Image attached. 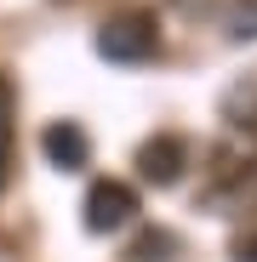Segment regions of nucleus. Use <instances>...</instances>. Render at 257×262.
I'll return each instance as SVG.
<instances>
[{
    "label": "nucleus",
    "mask_w": 257,
    "mask_h": 262,
    "mask_svg": "<svg viewBox=\"0 0 257 262\" xmlns=\"http://www.w3.org/2000/svg\"><path fill=\"white\" fill-rule=\"evenodd\" d=\"M234 262H257V239H240L234 245Z\"/></svg>",
    "instance_id": "nucleus-8"
},
{
    "label": "nucleus",
    "mask_w": 257,
    "mask_h": 262,
    "mask_svg": "<svg viewBox=\"0 0 257 262\" xmlns=\"http://www.w3.org/2000/svg\"><path fill=\"white\" fill-rule=\"evenodd\" d=\"M132 216H137V194L126 183L97 177L92 188H86V228H92V234H120Z\"/></svg>",
    "instance_id": "nucleus-2"
},
{
    "label": "nucleus",
    "mask_w": 257,
    "mask_h": 262,
    "mask_svg": "<svg viewBox=\"0 0 257 262\" xmlns=\"http://www.w3.org/2000/svg\"><path fill=\"white\" fill-rule=\"evenodd\" d=\"M183 165H189V143L171 137V131H160V137H149L137 148V171H143L154 188H171V183L183 177Z\"/></svg>",
    "instance_id": "nucleus-3"
},
{
    "label": "nucleus",
    "mask_w": 257,
    "mask_h": 262,
    "mask_svg": "<svg viewBox=\"0 0 257 262\" xmlns=\"http://www.w3.org/2000/svg\"><path fill=\"white\" fill-rule=\"evenodd\" d=\"M6 171H12V80L0 74V188H6Z\"/></svg>",
    "instance_id": "nucleus-5"
},
{
    "label": "nucleus",
    "mask_w": 257,
    "mask_h": 262,
    "mask_svg": "<svg viewBox=\"0 0 257 262\" xmlns=\"http://www.w3.org/2000/svg\"><path fill=\"white\" fill-rule=\"evenodd\" d=\"M40 148H46V160L57 171H80L86 160H92V143H86V131L74 120H52L46 131H40Z\"/></svg>",
    "instance_id": "nucleus-4"
},
{
    "label": "nucleus",
    "mask_w": 257,
    "mask_h": 262,
    "mask_svg": "<svg viewBox=\"0 0 257 262\" xmlns=\"http://www.w3.org/2000/svg\"><path fill=\"white\" fill-rule=\"evenodd\" d=\"M160 251H171V234H143V239H137V251H132V256H137V262H166V256H160Z\"/></svg>",
    "instance_id": "nucleus-7"
},
{
    "label": "nucleus",
    "mask_w": 257,
    "mask_h": 262,
    "mask_svg": "<svg viewBox=\"0 0 257 262\" xmlns=\"http://www.w3.org/2000/svg\"><path fill=\"white\" fill-rule=\"evenodd\" d=\"M97 52L109 63H143V57L160 52V29H154L149 12H120L97 29Z\"/></svg>",
    "instance_id": "nucleus-1"
},
{
    "label": "nucleus",
    "mask_w": 257,
    "mask_h": 262,
    "mask_svg": "<svg viewBox=\"0 0 257 262\" xmlns=\"http://www.w3.org/2000/svg\"><path fill=\"white\" fill-rule=\"evenodd\" d=\"M229 34L257 40V0H229Z\"/></svg>",
    "instance_id": "nucleus-6"
}]
</instances>
